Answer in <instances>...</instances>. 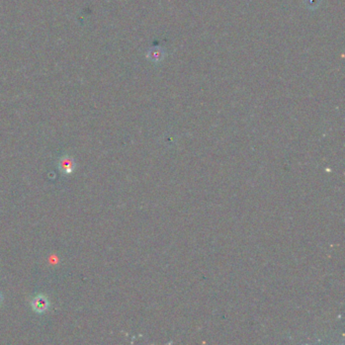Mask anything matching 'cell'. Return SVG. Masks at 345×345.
Masks as SVG:
<instances>
[{
	"mask_svg": "<svg viewBox=\"0 0 345 345\" xmlns=\"http://www.w3.org/2000/svg\"><path fill=\"white\" fill-rule=\"evenodd\" d=\"M48 307H49L48 301L43 296H37L32 301V309L36 313H44L48 309Z\"/></svg>",
	"mask_w": 345,
	"mask_h": 345,
	"instance_id": "obj_1",
	"label": "cell"
},
{
	"mask_svg": "<svg viewBox=\"0 0 345 345\" xmlns=\"http://www.w3.org/2000/svg\"><path fill=\"white\" fill-rule=\"evenodd\" d=\"M1 301H2V298H1V295H0V303H1Z\"/></svg>",
	"mask_w": 345,
	"mask_h": 345,
	"instance_id": "obj_3",
	"label": "cell"
},
{
	"mask_svg": "<svg viewBox=\"0 0 345 345\" xmlns=\"http://www.w3.org/2000/svg\"><path fill=\"white\" fill-rule=\"evenodd\" d=\"M60 169L66 173V174H69L71 173L73 170H74V162L71 158L65 156L61 159L60 161Z\"/></svg>",
	"mask_w": 345,
	"mask_h": 345,
	"instance_id": "obj_2",
	"label": "cell"
}]
</instances>
